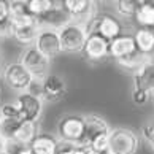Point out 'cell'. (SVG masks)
<instances>
[{"label":"cell","mask_w":154,"mask_h":154,"mask_svg":"<svg viewBox=\"0 0 154 154\" xmlns=\"http://www.w3.org/2000/svg\"><path fill=\"white\" fill-rule=\"evenodd\" d=\"M140 140L132 129L116 127L108 135V154H137Z\"/></svg>","instance_id":"obj_1"},{"label":"cell","mask_w":154,"mask_h":154,"mask_svg":"<svg viewBox=\"0 0 154 154\" xmlns=\"http://www.w3.org/2000/svg\"><path fill=\"white\" fill-rule=\"evenodd\" d=\"M134 51H137V48L134 42V35H130V33H121L118 38L110 42V56L115 57L116 60L132 54Z\"/></svg>","instance_id":"obj_14"},{"label":"cell","mask_w":154,"mask_h":154,"mask_svg":"<svg viewBox=\"0 0 154 154\" xmlns=\"http://www.w3.org/2000/svg\"><path fill=\"white\" fill-rule=\"evenodd\" d=\"M27 8L33 18L42 19L53 8V2L51 0H27Z\"/></svg>","instance_id":"obj_21"},{"label":"cell","mask_w":154,"mask_h":154,"mask_svg":"<svg viewBox=\"0 0 154 154\" xmlns=\"http://www.w3.org/2000/svg\"><path fill=\"white\" fill-rule=\"evenodd\" d=\"M86 30V35L89 33H99L108 42H113L122 33V26L116 18L111 14H97L94 19H91L86 26H83Z\"/></svg>","instance_id":"obj_5"},{"label":"cell","mask_w":154,"mask_h":154,"mask_svg":"<svg viewBox=\"0 0 154 154\" xmlns=\"http://www.w3.org/2000/svg\"><path fill=\"white\" fill-rule=\"evenodd\" d=\"M5 149H7V140L0 135V154H5Z\"/></svg>","instance_id":"obj_31"},{"label":"cell","mask_w":154,"mask_h":154,"mask_svg":"<svg viewBox=\"0 0 154 154\" xmlns=\"http://www.w3.org/2000/svg\"><path fill=\"white\" fill-rule=\"evenodd\" d=\"M26 92L33 95V97H37V99L43 100V84H42V81H40V79H32L30 86H29V89H27Z\"/></svg>","instance_id":"obj_29"},{"label":"cell","mask_w":154,"mask_h":154,"mask_svg":"<svg viewBox=\"0 0 154 154\" xmlns=\"http://www.w3.org/2000/svg\"><path fill=\"white\" fill-rule=\"evenodd\" d=\"M59 146V138L51 134H37L33 141L29 145L32 154H56Z\"/></svg>","instance_id":"obj_15"},{"label":"cell","mask_w":154,"mask_h":154,"mask_svg":"<svg viewBox=\"0 0 154 154\" xmlns=\"http://www.w3.org/2000/svg\"><path fill=\"white\" fill-rule=\"evenodd\" d=\"M81 53L91 62L105 60L110 56V42L105 40L103 37H100L99 33H89L86 37Z\"/></svg>","instance_id":"obj_10"},{"label":"cell","mask_w":154,"mask_h":154,"mask_svg":"<svg viewBox=\"0 0 154 154\" xmlns=\"http://www.w3.org/2000/svg\"><path fill=\"white\" fill-rule=\"evenodd\" d=\"M19 62L32 75L33 79L43 81V79L51 73L49 72L51 70V60L45 57L35 46H26L24 49H22Z\"/></svg>","instance_id":"obj_3"},{"label":"cell","mask_w":154,"mask_h":154,"mask_svg":"<svg viewBox=\"0 0 154 154\" xmlns=\"http://www.w3.org/2000/svg\"><path fill=\"white\" fill-rule=\"evenodd\" d=\"M37 134H38L37 132V122H24L22 121L11 141H14L18 145H22V146H29L33 141V138L37 137Z\"/></svg>","instance_id":"obj_19"},{"label":"cell","mask_w":154,"mask_h":154,"mask_svg":"<svg viewBox=\"0 0 154 154\" xmlns=\"http://www.w3.org/2000/svg\"><path fill=\"white\" fill-rule=\"evenodd\" d=\"M10 18V8H8V2L0 0V21Z\"/></svg>","instance_id":"obj_30"},{"label":"cell","mask_w":154,"mask_h":154,"mask_svg":"<svg viewBox=\"0 0 154 154\" xmlns=\"http://www.w3.org/2000/svg\"><path fill=\"white\" fill-rule=\"evenodd\" d=\"M151 59H152V60H154V53H152V56H151Z\"/></svg>","instance_id":"obj_32"},{"label":"cell","mask_w":154,"mask_h":154,"mask_svg":"<svg viewBox=\"0 0 154 154\" xmlns=\"http://www.w3.org/2000/svg\"><path fill=\"white\" fill-rule=\"evenodd\" d=\"M13 35H14V26H13L11 18L0 21V38H8Z\"/></svg>","instance_id":"obj_27"},{"label":"cell","mask_w":154,"mask_h":154,"mask_svg":"<svg viewBox=\"0 0 154 154\" xmlns=\"http://www.w3.org/2000/svg\"><path fill=\"white\" fill-rule=\"evenodd\" d=\"M59 42L62 53L68 54H78L83 51L84 42H86V30L83 26L75 24V22H67L57 29Z\"/></svg>","instance_id":"obj_2"},{"label":"cell","mask_w":154,"mask_h":154,"mask_svg":"<svg viewBox=\"0 0 154 154\" xmlns=\"http://www.w3.org/2000/svg\"><path fill=\"white\" fill-rule=\"evenodd\" d=\"M57 137L59 141L79 145L84 137V116L79 115H65L57 122Z\"/></svg>","instance_id":"obj_4"},{"label":"cell","mask_w":154,"mask_h":154,"mask_svg":"<svg viewBox=\"0 0 154 154\" xmlns=\"http://www.w3.org/2000/svg\"><path fill=\"white\" fill-rule=\"evenodd\" d=\"M151 57H148V56H143L141 53H138V51H134L132 54L125 56V57H121L118 59L116 62L119 65H121L122 68H125V70H132L134 73L138 70V68H141L148 60H149Z\"/></svg>","instance_id":"obj_20"},{"label":"cell","mask_w":154,"mask_h":154,"mask_svg":"<svg viewBox=\"0 0 154 154\" xmlns=\"http://www.w3.org/2000/svg\"><path fill=\"white\" fill-rule=\"evenodd\" d=\"M40 22H35V24H30V26H22V27H14V38L18 40L19 43L26 45V46H33L35 40L40 33Z\"/></svg>","instance_id":"obj_18"},{"label":"cell","mask_w":154,"mask_h":154,"mask_svg":"<svg viewBox=\"0 0 154 154\" xmlns=\"http://www.w3.org/2000/svg\"><path fill=\"white\" fill-rule=\"evenodd\" d=\"M134 42H135V48L138 53H141L143 56L151 57L154 53V30L149 29H137L134 33Z\"/></svg>","instance_id":"obj_16"},{"label":"cell","mask_w":154,"mask_h":154,"mask_svg":"<svg viewBox=\"0 0 154 154\" xmlns=\"http://www.w3.org/2000/svg\"><path fill=\"white\" fill-rule=\"evenodd\" d=\"M64 7L70 22L79 26H86L97 16V3L92 0H64Z\"/></svg>","instance_id":"obj_6"},{"label":"cell","mask_w":154,"mask_h":154,"mask_svg":"<svg viewBox=\"0 0 154 154\" xmlns=\"http://www.w3.org/2000/svg\"><path fill=\"white\" fill-rule=\"evenodd\" d=\"M33 46L49 60L57 57V56L62 53L57 29H53V27H42L38 37L35 40V43H33Z\"/></svg>","instance_id":"obj_8"},{"label":"cell","mask_w":154,"mask_h":154,"mask_svg":"<svg viewBox=\"0 0 154 154\" xmlns=\"http://www.w3.org/2000/svg\"><path fill=\"white\" fill-rule=\"evenodd\" d=\"M21 119H2L0 121V135L3 137L7 141H11L16 134V130L21 125Z\"/></svg>","instance_id":"obj_22"},{"label":"cell","mask_w":154,"mask_h":154,"mask_svg":"<svg viewBox=\"0 0 154 154\" xmlns=\"http://www.w3.org/2000/svg\"><path fill=\"white\" fill-rule=\"evenodd\" d=\"M149 99H151V95L148 94L146 91H141V89H137V88L132 89V102L135 105L141 106V105L148 103V100H149Z\"/></svg>","instance_id":"obj_28"},{"label":"cell","mask_w":154,"mask_h":154,"mask_svg":"<svg viewBox=\"0 0 154 154\" xmlns=\"http://www.w3.org/2000/svg\"><path fill=\"white\" fill-rule=\"evenodd\" d=\"M134 18L143 29L154 30V0L138 2V8H137Z\"/></svg>","instance_id":"obj_17"},{"label":"cell","mask_w":154,"mask_h":154,"mask_svg":"<svg viewBox=\"0 0 154 154\" xmlns=\"http://www.w3.org/2000/svg\"><path fill=\"white\" fill-rule=\"evenodd\" d=\"M0 121H2V118H0Z\"/></svg>","instance_id":"obj_33"},{"label":"cell","mask_w":154,"mask_h":154,"mask_svg":"<svg viewBox=\"0 0 154 154\" xmlns=\"http://www.w3.org/2000/svg\"><path fill=\"white\" fill-rule=\"evenodd\" d=\"M14 105L19 111V119L24 122H37L43 111V100L37 99L27 92H22L16 97Z\"/></svg>","instance_id":"obj_9"},{"label":"cell","mask_w":154,"mask_h":154,"mask_svg":"<svg viewBox=\"0 0 154 154\" xmlns=\"http://www.w3.org/2000/svg\"><path fill=\"white\" fill-rule=\"evenodd\" d=\"M106 154H108V152H106Z\"/></svg>","instance_id":"obj_34"},{"label":"cell","mask_w":154,"mask_h":154,"mask_svg":"<svg viewBox=\"0 0 154 154\" xmlns=\"http://www.w3.org/2000/svg\"><path fill=\"white\" fill-rule=\"evenodd\" d=\"M111 127L108 125L102 116L99 115H88L84 116V137L81 140L79 146H89V143L102 135H110Z\"/></svg>","instance_id":"obj_11"},{"label":"cell","mask_w":154,"mask_h":154,"mask_svg":"<svg viewBox=\"0 0 154 154\" xmlns=\"http://www.w3.org/2000/svg\"><path fill=\"white\" fill-rule=\"evenodd\" d=\"M141 135H143V138L148 141V145H149L154 151V119L152 121H148L143 127H141Z\"/></svg>","instance_id":"obj_26"},{"label":"cell","mask_w":154,"mask_h":154,"mask_svg":"<svg viewBox=\"0 0 154 154\" xmlns=\"http://www.w3.org/2000/svg\"><path fill=\"white\" fill-rule=\"evenodd\" d=\"M32 75L24 68V65L21 62H11L7 67L3 68V81L5 84L16 91V92H26L29 89L30 83H32Z\"/></svg>","instance_id":"obj_7"},{"label":"cell","mask_w":154,"mask_h":154,"mask_svg":"<svg viewBox=\"0 0 154 154\" xmlns=\"http://www.w3.org/2000/svg\"><path fill=\"white\" fill-rule=\"evenodd\" d=\"M43 84V100L45 102H59L62 97L67 92V84L59 75H54V73H49L42 81Z\"/></svg>","instance_id":"obj_12"},{"label":"cell","mask_w":154,"mask_h":154,"mask_svg":"<svg viewBox=\"0 0 154 154\" xmlns=\"http://www.w3.org/2000/svg\"><path fill=\"white\" fill-rule=\"evenodd\" d=\"M0 118L2 119H19V111L14 103H5L0 108Z\"/></svg>","instance_id":"obj_25"},{"label":"cell","mask_w":154,"mask_h":154,"mask_svg":"<svg viewBox=\"0 0 154 154\" xmlns=\"http://www.w3.org/2000/svg\"><path fill=\"white\" fill-rule=\"evenodd\" d=\"M137 8H138L137 0H119V2H116V13L122 18H134Z\"/></svg>","instance_id":"obj_23"},{"label":"cell","mask_w":154,"mask_h":154,"mask_svg":"<svg viewBox=\"0 0 154 154\" xmlns=\"http://www.w3.org/2000/svg\"><path fill=\"white\" fill-rule=\"evenodd\" d=\"M8 8H10V18H16L21 14H27L29 8H27V2L24 0H14V2H8Z\"/></svg>","instance_id":"obj_24"},{"label":"cell","mask_w":154,"mask_h":154,"mask_svg":"<svg viewBox=\"0 0 154 154\" xmlns=\"http://www.w3.org/2000/svg\"><path fill=\"white\" fill-rule=\"evenodd\" d=\"M134 88L146 91L154 95V60L149 59L146 64L134 73Z\"/></svg>","instance_id":"obj_13"}]
</instances>
